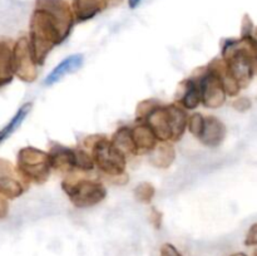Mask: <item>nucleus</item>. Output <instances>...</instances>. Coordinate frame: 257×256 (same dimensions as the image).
<instances>
[{"label": "nucleus", "mask_w": 257, "mask_h": 256, "mask_svg": "<svg viewBox=\"0 0 257 256\" xmlns=\"http://www.w3.org/2000/svg\"><path fill=\"white\" fill-rule=\"evenodd\" d=\"M158 103L153 99H146L142 100L140 104L137 105V109H136V119L137 120H143L148 115V113L153 109L155 107H157Z\"/></svg>", "instance_id": "obj_25"}, {"label": "nucleus", "mask_w": 257, "mask_h": 256, "mask_svg": "<svg viewBox=\"0 0 257 256\" xmlns=\"http://www.w3.org/2000/svg\"><path fill=\"white\" fill-rule=\"evenodd\" d=\"M203 124H205V117H203L201 113H193L192 115L188 117V131H190L195 137H200L201 132H202L203 130Z\"/></svg>", "instance_id": "obj_24"}, {"label": "nucleus", "mask_w": 257, "mask_h": 256, "mask_svg": "<svg viewBox=\"0 0 257 256\" xmlns=\"http://www.w3.org/2000/svg\"><path fill=\"white\" fill-rule=\"evenodd\" d=\"M198 88H200L201 102L206 108L215 109V108H220L225 103L227 94L223 89L221 78L210 67L201 77L200 82H198Z\"/></svg>", "instance_id": "obj_7"}, {"label": "nucleus", "mask_w": 257, "mask_h": 256, "mask_svg": "<svg viewBox=\"0 0 257 256\" xmlns=\"http://www.w3.org/2000/svg\"><path fill=\"white\" fill-rule=\"evenodd\" d=\"M166 109H167L168 122H170L171 133H172L171 141L177 142V141H180L182 138L186 130H187L188 115L186 113V110L177 104L166 105Z\"/></svg>", "instance_id": "obj_16"}, {"label": "nucleus", "mask_w": 257, "mask_h": 256, "mask_svg": "<svg viewBox=\"0 0 257 256\" xmlns=\"http://www.w3.org/2000/svg\"><path fill=\"white\" fill-rule=\"evenodd\" d=\"M24 190V186L18 177V172L12 162L0 158V195L13 200L22 196Z\"/></svg>", "instance_id": "obj_9"}, {"label": "nucleus", "mask_w": 257, "mask_h": 256, "mask_svg": "<svg viewBox=\"0 0 257 256\" xmlns=\"http://www.w3.org/2000/svg\"><path fill=\"white\" fill-rule=\"evenodd\" d=\"M13 72L20 80L32 83L37 79L38 70L30 53L29 42L27 37H22L15 42L12 49Z\"/></svg>", "instance_id": "obj_6"}, {"label": "nucleus", "mask_w": 257, "mask_h": 256, "mask_svg": "<svg viewBox=\"0 0 257 256\" xmlns=\"http://www.w3.org/2000/svg\"><path fill=\"white\" fill-rule=\"evenodd\" d=\"M231 256H247V255H246V253H243V252H236V253H232Z\"/></svg>", "instance_id": "obj_33"}, {"label": "nucleus", "mask_w": 257, "mask_h": 256, "mask_svg": "<svg viewBox=\"0 0 257 256\" xmlns=\"http://www.w3.org/2000/svg\"><path fill=\"white\" fill-rule=\"evenodd\" d=\"M253 32V23L248 15H245L242 20V29H241V37H251Z\"/></svg>", "instance_id": "obj_26"}, {"label": "nucleus", "mask_w": 257, "mask_h": 256, "mask_svg": "<svg viewBox=\"0 0 257 256\" xmlns=\"http://www.w3.org/2000/svg\"><path fill=\"white\" fill-rule=\"evenodd\" d=\"M35 8L48 10L59 23L63 39L65 40L69 37L75 20L72 7L68 4L67 0H35Z\"/></svg>", "instance_id": "obj_8"}, {"label": "nucleus", "mask_w": 257, "mask_h": 256, "mask_svg": "<svg viewBox=\"0 0 257 256\" xmlns=\"http://www.w3.org/2000/svg\"><path fill=\"white\" fill-rule=\"evenodd\" d=\"M155 195L156 188L151 182H141L135 188V196L140 202L150 203L155 197Z\"/></svg>", "instance_id": "obj_22"}, {"label": "nucleus", "mask_w": 257, "mask_h": 256, "mask_svg": "<svg viewBox=\"0 0 257 256\" xmlns=\"http://www.w3.org/2000/svg\"><path fill=\"white\" fill-rule=\"evenodd\" d=\"M176 160V150L171 143L162 142L161 145L156 146L155 150L151 152L150 162L155 167L166 170L170 167Z\"/></svg>", "instance_id": "obj_17"}, {"label": "nucleus", "mask_w": 257, "mask_h": 256, "mask_svg": "<svg viewBox=\"0 0 257 256\" xmlns=\"http://www.w3.org/2000/svg\"><path fill=\"white\" fill-rule=\"evenodd\" d=\"M62 188L70 202L78 208H87L98 205L107 197V188L100 182L92 180H64Z\"/></svg>", "instance_id": "obj_5"}, {"label": "nucleus", "mask_w": 257, "mask_h": 256, "mask_svg": "<svg viewBox=\"0 0 257 256\" xmlns=\"http://www.w3.org/2000/svg\"><path fill=\"white\" fill-rule=\"evenodd\" d=\"M112 145L117 148L118 151L123 153L127 157L128 155H136L135 143L132 140V133H131L130 127H120L113 133Z\"/></svg>", "instance_id": "obj_20"}, {"label": "nucleus", "mask_w": 257, "mask_h": 256, "mask_svg": "<svg viewBox=\"0 0 257 256\" xmlns=\"http://www.w3.org/2000/svg\"><path fill=\"white\" fill-rule=\"evenodd\" d=\"M132 140L135 143L136 155H147L151 153L157 146V138L147 124H138L131 130Z\"/></svg>", "instance_id": "obj_15"}, {"label": "nucleus", "mask_w": 257, "mask_h": 256, "mask_svg": "<svg viewBox=\"0 0 257 256\" xmlns=\"http://www.w3.org/2000/svg\"><path fill=\"white\" fill-rule=\"evenodd\" d=\"M94 168L92 156L84 150H75V170L89 172Z\"/></svg>", "instance_id": "obj_23"}, {"label": "nucleus", "mask_w": 257, "mask_h": 256, "mask_svg": "<svg viewBox=\"0 0 257 256\" xmlns=\"http://www.w3.org/2000/svg\"><path fill=\"white\" fill-rule=\"evenodd\" d=\"M50 166L60 172H72L75 170V150L62 145H54L49 152Z\"/></svg>", "instance_id": "obj_12"}, {"label": "nucleus", "mask_w": 257, "mask_h": 256, "mask_svg": "<svg viewBox=\"0 0 257 256\" xmlns=\"http://www.w3.org/2000/svg\"><path fill=\"white\" fill-rule=\"evenodd\" d=\"M84 63V55L83 54H72L63 59L54 69L47 75L44 80L45 85H53L62 80L65 75L72 74V73L77 72L80 69V67Z\"/></svg>", "instance_id": "obj_13"}, {"label": "nucleus", "mask_w": 257, "mask_h": 256, "mask_svg": "<svg viewBox=\"0 0 257 256\" xmlns=\"http://www.w3.org/2000/svg\"><path fill=\"white\" fill-rule=\"evenodd\" d=\"M162 213L157 210V208L152 207L151 208V213H150V220L152 222V225L155 226V228L160 230L161 226H162Z\"/></svg>", "instance_id": "obj_27"}, {"label": "nucleus", "mask_w": 257, "mask_h": 256, "mask_svg": "<svg viewBox=\"0 0 257 256\" xmlns=\"http://www.w3.org/2000/svg\"><path fill=\"white\" fill-rule=\"evenodd\" d=\"M256 47L253 35L241 37L240 39H227L222 47L226 72L241 89L247 87L255 75Z\"/></svg>", "instance_id": "obj_1"}, {"label": "nucleus", "mask_w": 257, "mask_h": 256, "mask_svg": "<svg viewBox=\"0 0 257 256\" xmlns=\"http://www.w3.org/2000/svg\"><path fill=\"white\" fill-rule=\"evenodd\" d=\"M108 8V0H73L74 20L82 23L93 19Z\"/></svg>", "instance_id": "obj_14"}, {"label": "nucleus", "mask_w": 257, "mask_h": 256, "mask_svg": "<svg viewBox=\"0 0 257 256\" xmlns=\"http://www.w3.org/2000/svg\"><path fill=\"white\" fill-rule=\"evenodd\" d=\"M257 243V225L253 223L250 227V230L247 231V235H246L245 245L247 246H255Z\"/></svg>", "instance_id": "obj_28"}, {"label": "nucleus", "mask_w": 257, "mask_h": 256, "mask_svg": "<svg viewBox=\"0 0 257 256\" xmlns=\"http://www.w3.org/2000/svg\"><path fill=\"white\" fill-rule=\"evenodd\" d=\"M8 213V203L5 200H0V218Z\"/></svg>", "instance_id": "obj_31"}, {"label": "nucleus", "mask_w": 257, "mask_h": 256, "mask_svg": "<svg viewBox=\"0 0 257 256\" xmlns=\"http://www.w3.org/2000/svg\"><path fill=\"white\" fill-rule=\"evenodd\" d=\"M183 92L180 95V103L183 105V108L187 110L196 109L198 104L201 103V94L200 88H198V82L190 78L181 83Z\"/></svg>", "instance_id": "obj_18"}, {"label": "nucleus", "mask_w": 257, "mask_h": 256, "mask_svg": "<svg viewBox=\"0 0 257 256\" xmlns=\"http://www.w3.org/2000/svg\"><path fill=\"white\" fill-rule=\"evenodd\" d=\"M32 107H33L32 102H28L25 103V104H23L22 107L19 108V110L15 113L14 117L9 120V123L0 130V143L4 142L5 140H8V138H9L10 136H12L13 133L20 127V124L24 122L27 115L29 114V112L32 110Z\"/></svg>", "instance_id": "obj_21"}, {"label": "nucleus", "mask_w": 257, "mask_h": 256, "mask_svg": "<svg viewBox=\"0 0 257 256\" xmlns=\"http://www.w3.org/2000/svg\"><path fill=\"white\" fill-rule=\"evenodd\" d=\"M14 78L12 48L7 42L0 40V88L9 84Z\"/></svg>", "instance_id": "obj_19"}, {"label": "nucleus", "mask_w": 257, "mask_h": 256, "mask_svg": "<svg viewBox=\"0 0 257 256\" xmlns=\"http://www.w3.org/2000/svg\"><path fill=\"white\" fill-rule=\"evenodd\" d=\"M161 256H182L172 243H163L161 247Z\"/></svg>", "instance_id": "obj_30"}, {"label": "nucleus", "mask_w": 257, "mask_h": 256, "mask_svg": "<svg viewBox=\"0 0 257 256\" xmlns=\"http://www.w3.org/2000/svg\"><path fill=\"white\" fill-rule=\"evenodd\" d=\"M233 107H235V109L240 110V112H245V110H248L251 108V100L246 97H241L233 102Z\"/></svg>", "instance_id": "obj_29"}, {"label": "nucleus", "mask_w": 257, "mask_h": 256, "mask_svg": "<svg viewBox=\"0 0 257 256\" xmlns=\"http://www.w3.org/2000/svg\"><path fill=\"white\" fill-rule=\"evenodd\" d=\"M146 124L155 133L156 138L162 142H168L172 138V133H171L170 122H168V115L166 105H157L153 108L147 117L145 118Z\"/></svg>", "instance_id": "obj_11"}, {"label": "nucleus", "mask_w": 257, "mask_h": 256, "mask_svg": "<svg viewBox=\"0 0 257 256\" xmlns=\"http://www.w3.org/2000/svg\"><path fill=\"white\" fill-rule=\"evenodd\" d=\"M92 158L94 166L102 172L112 177H125L127 157L112 145L109 140L104 137L95 138L90 146Z\"/></svg>", "instance_id": "obj_4"}, {"label": "nucleus", "mask_w": 257, "mask_h": 256, "mask_svg": "<svg viewBox=\"0 0 257 256\" xmlns=\"http://www.w3.org/2000/svg\"><path fill=\"white\" fill-rule=\"evenodd\" d=\"M226 135H227V128H226L225 123L218 119V118L213 117V115H208V117L205 118L203 130L198 140L206 147L216 148L222 145Z\"/></svg>", "instance_id": "obj_10"}, {"label": "nucleus", "mask_w": 257, "mask_h": 256, "mask_svg": "<svg viewBox=\"0 0 257 256\" xmlns=\"http://www.w3.org/2000/svg\"><path fill=\"white\" fill-rule=\"evenodd\" d=\"M17 165L18 173L24 180L37 185H43L47 182L52 171L48 153L32 146L20 148L18 152Z\"/></svg>", "instance_id": "obj_3"}, {"label": "nucleus", "mask_w": 257, "mask_h": 256, "mask_svg": "<svg viewBox=\"0 0 257 256\" xmlns=\"http://www.w3.org/2000/svg\"><path fill=\"white\" fill-rule=\"evenodd\" d=\"M30 53L34 63L43 65L55 45L64 42L58 20L43 8H35L29 23Z\"/></svg>", "instance_id": "obj_2"}, {"label": "nucleus", "mask_w": 257, "mask_h": 256, "mask_svg": "<svg viewBox=\"0 0 257 256\" xmlns=\"http://www.w3.org/2000/svg\"><path fill=\"white\" fill-rule=\"evenodd\" d=\"M141 2H142V0H128V7H130L131 9H136V8L141 4Z\"/></svg>", "instance_id": "obj_32"}]
</instances>
